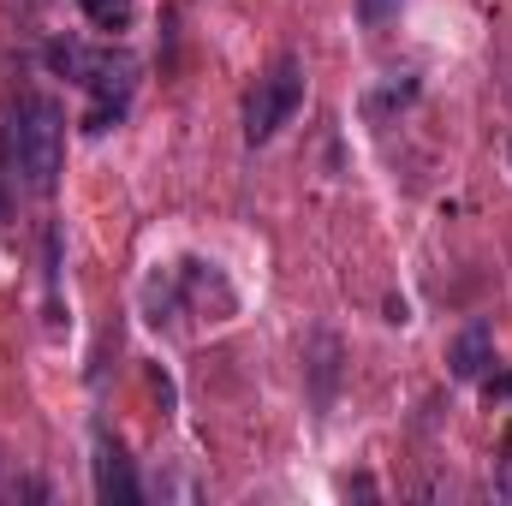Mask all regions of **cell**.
<instances>
[{
  "mask_svg": "<svg viewBox=\"0 0 512 506\" xmlns=\"http://www.w3.org/2000/svg\"><path fill=\"white\" fill-rule=\"evenodd\" d=\"M0 161L6 173H18L24 191H54L60 161H66V108L48 96L18 102V114L6 120V137H0Z\"/></svg>",
  "mask_w": 512,
  "mask_h": 506,
  "instance_id": "1",
  "label": "cell"
},
{
  "mask_svg": "<svg viewBox=\"0 0 512 506\" xmlns=\"http://www.w3.org/2000/svg\"><path fill=\"white\" fill-rule=\"evenodd\" d=\"M48 66L84 90H96V102H126L131 78H137V60L131 54H114V48H84V42H48Z\"/></svg>",
  "mask_w": 512,
  "mask_h": 506,
  "instance_id": "2",
  "label": "cell"
},
{
  "mask_svg": "<svg viewBox=\"0 0 512 506\" xmlns=\"http://www.w3.org/2000/svg\"><path fill=\"white\" fill-rule=\"evenodd\" d=\"M298 108H304V66H298V60H274V66L256 78L251 102H245V137H251V143H268Z\"/></svg>",
  "mask_w": 512,
  "mask_h": 506,
  "instance_id": "3",
  "label": "cell"
},
{
  "mask_svg": "<svg viewBox=\"0 0 512 506\" xmlns=\"http://www.w3.org/2000/svg\"><path fill=\"white\" fill-rule=\"evenodd\" d=\"M96 495L108 506H131L137 501V477H131V459L120 441L96 435Z\"/></svg>",
  "mask_w": 512,
  "mask_h": 506,
  "instance_id": "4",
  "label": "cell"
},
{
  "mask_svg": "<svg viewBox=\"0 0 512 506\" xmlns=\"http://www.w3.org/2000/svg\"><path fill=\"white\" fill-rule=\"evenodd\" d=\"M447 364H453V376H459V381H477V376H483V364H489V328H483V322H471V328L453 340Z\"/></svg>",
  "mask_w": 512,
  "mask_h": 506,
  "instance_id": "5",
  "label": "cell"
},
{
  "mask_svg": "<svg viewBox=\"0 0 512 506\" xmlns=\"http://www.w3.org/2000/svg\"><path fill=\"white\" fill-rule=\"evenodd\" d=\"M78 6H84V18L96 30H126L131 18H137V0H78Z\"/></svg>",
  "mask_w": 512,
  "mask_h": 506,
  "instance_id": "6",
  "label": "cell"
},
{
  "mask_svg": "<svg viewBox=\"0 0 512 506\" xmlns=\"http://www.w3.org/2000/svg\"><path fill=\"white\" fill-rule=\"evenodd\" d=\"M393 6H399V0H364V24H387Z\"/></svg>",
  "mask_w": 512,
  "mask_h": 506,
  "instance_id": "7",
  "label": "cell"
},
{
  "mask_svg": "<svg viewBox=\"0 0 512 506\" xmlns=\"http://www.w3.org/2000/svg\"><path fill=\"white\" fill-rule=\"evenodd\" d=\"M489 393H495V399H512V370H507V376H495V387H489Z\"/></svg>",
  "mask_w": 512,
  "mask_h": 506,
  "instance_id": "8",
  "label": "cell"
},
{
  "mask_svg": "<svg viewBox=\"0 0 512 506\" xmlns=\"http://www.w3.org/2000/svg\"><path fill=\"white\" fill-rule=\"evenodd\" d=\"M507 155H512V149H507Z\"/></svg>",
  "mask_w": 512,
  "mask_h": 506,
  "instance_id": "9",
  "label": "cell"
}]
</instances>
